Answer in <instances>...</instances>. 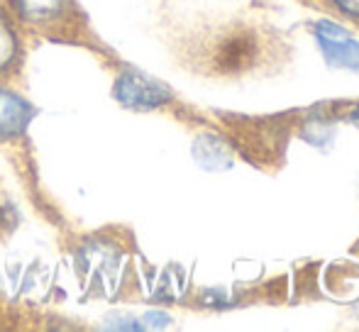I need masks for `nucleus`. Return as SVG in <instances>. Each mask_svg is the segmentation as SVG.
I'll return each mask as SVG.
<instances>
[{
	"mask_svg": "<svg viewBox=\"0 0 359 332\" xmlns=\"http://www.w3.org/2000/svg\"><path fill=\"white\" fill-rule=\"evenodd\" d=\"M113 95L123 108L137 110V113L159 110L174 100V93H171L169 85L147 76L142 71H135V69H125L115 78Z\"/></svg>",
	"mask_w": 359,
	"mask_h": 332,
	"instance_id": "f257e3e1",
	"label": "nucleus"
},
{
	"mask_svg": "<svg viewBox=\"0 0 359 332\" xmlns=\"http://www.w3.org/2000/svg\"><path fill=\"white\" fill-rule=\"evenodd\" d=\"M313 34H316L318 47H320L323 57L330 67L359 71V42L345 27L330 22V20H320L313 27Z\"/></svg>",
	"mask_w": 359,
	"mask_h": 332,
	"instance_id": "f03ea898",
	"label": "nucleus"
},
{
	"mask_svg": "<svg viewBox=\"0 0 359 332\" xmlns=\"http://www.w3.org/2000/svg\"><path fill=\"white\" fill-rule=\"evenodd\" d=\"M259 57V42L250 32H235L225 37L215 49V67L222 74H237L250 69Z\"/></svg>",
	"mask_w": 359,
	"mask_h": 332,
	"instance_id": "7ed1b4c3",
	"label": "nucleus"
},
{
	"mask_svg": "<svg viewBox=\"0 0 359 332\" xmlns=\"http://www.w3.org/2000/svg\"><path fill=\"white\" fill-rule=\"evenodd\" d=\"M37 108L18 90L0 85V139H15L34 120Z\"/></svg>",
	"mask_w": 359,
	"mask_h": 332,
	"instance_id": "20e7f679",
	"label": "nucleus"
},
{
	"mask_svg": "<svg viewBox=\"0 0 359 332\" xmlns=\"http://www.w3.org/2000/svg\"><path fill=\"white\" fill-rule=\"evenodd\" d=\"M72 0H10V10L29 27H52L67 18Z\"/></svg>",
	"mask_w": 359,
	"mask_h": 332,
	"instance_id": "39448f33",
	"label": "nucleus"
},
{
	"mask_svg": "<svg viewBox=\"0 0 359 332\" xmlns=\"http://www.w3.org/2000/svg\"><path fill=\"white\" fill-rule=\"evenodd\" d=\"M20 59V37L13 20L0 10V76L8 74Z\"/></svg>",
	"mask_w": 359,
	"mask_h": 332,
	"instance_id": "423d86ee",
	"label": "nucleus"
},
{
	"mask_svg": "<svg viewBox=\"0 0 359 332\" xmlns=\"http://www.w3.org/2000/svg\"><path fill=\"white\" fill-rule=\"evenodd\" d=\"M194 157L198 159L201 166H205V169H222V166H230V152H227V147L220 142V139L210 137V134H205V137H201L198 142H196Z\"/></svg>",
	"mask_w": 359,
	"mask_h": 332,
	"instance_id": "0eeeda50",
	"label": "nucleus"
},
{
	"mask_svg": "<svg viewBox=\"0 0 359 332\" xmlns=\"http://www.w3.org/2000/svg\"><path fill=\"white\" fill-rule=\"evenodd\" d=\"M330 3L340 15H345V18L357 20L359 22V0H330Z\"/></svg>",
	"mask_w": 359,
	"mask_h": 332,
	"instance_id": "6e6552de",
	"label": "nucleus"
},
{
	"mask_svg": "<svg viewBox=\"0 0 359 332\" xmlns=\"http://www.w3.org/2000/svg\"><path fill=\"white\" fill-rule=\"evenodd\" d=\"M350 120H352V123H355L357 127H359V103L355 105V108H352V113H350Z\"/></svg>",
	"mask_w": 359,
	"mask_h": 332,
	"instance_id": "1a4fd4ad",
	"label": "nucleus"
}]
</instances>
